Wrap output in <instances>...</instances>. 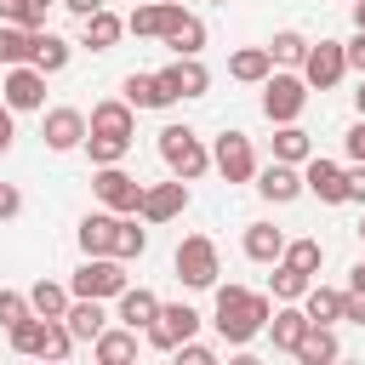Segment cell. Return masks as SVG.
<instances>
[{
    "mask_svg": "<svg viewBox=\"0 0 365 365\" xmlns=\"http://www.w3.org/2000/svg\"><path fill=\"white\" fill-rule=\"evenodd\" d=\"M11 114H17V108H11L6 97H0V125H11Z\"/></svg>",
    "mask_w": 365,
    "mask_h": 365,
    "instance_id": "53",
    "label": "cell"
},
{
    "mask_svg": "<svg viewBox=\"0 0 365 365\" xmlns=\"http://www.w3.org/2000/svg\"><path fill=\"white\" fill-rule=\"evenodd\" d=\"M68 354H74V331H68V319H46V342H40L34 359H68Z\"/></svg>",
    "mask_w": 365,
    "mask_h": 365,
    "instance_id": "39",
    "label": "cell"
},
{
    "mask_svg": "<svg viewBox=\"0 0 365 365\" xmlns=\"http://www.w3.org/2000/svg\"><path fill=\"white\" fill-rule=\"evenodd\" d=\"M114 222H120V211H91V217H80V251L86 257H114Z\"/></svg>",
    "mask_w": 365,
    "mask_h": 365,
    "instance_id": "18",
    "label": "cell"
},
{
    "mask_svg": "<svg viewBox=\"0 0 365 365\" xmlns=\"http://www.w3.org/2000/svg\"><path fill=\"white\" fill-rule=\"evenodd\" d=\"M308 154H314V137H308L297 120H285V125L274 131V160H291V165H302Z\"/></svg>",
    "mask_w": 365,
    "mask_h": 365,
    "instance_id": "31",
    "label": "cell"
},
{
    "mask_svg": "<svg viewBox=\"0 0 365 365\" xmlns=\"http://www.w3.org/2000/svg\"><path fill=\"white\" fill-rule=\"evenodd\" d=\"M257 194H262L268 205H291L297 194H308L302 165H291V160H268V165H257Z\"/></svg>",
    "mask_w": 365,
    "mask_h": 365,
    "instance_id": "11",
    "label": "cell"
},
{
    "mask_svg": "<svg viewBox=\"0 0 365 365\" xmlns=\"http://www.w3.org/2000/svg\"><path fill=\"white\" fill-rule=\"evenodd\" d=\"M245 257L251 262H279L285 257V234L274 222H245Z\"/></svg>",
    "mask_w": 365,
    "mask_h": 365,
    "instance_id": "25",
    "label": "cell"
},
{
    "mask_svg": "<svg viewBox=\"0 0 365 365\" xmlns=\"http://www.w3.org/2000/svg\"><path fill=\"white\" fill-rule=\"evenodd\" d=\"M23 17V0H0V23H17Z\"/></svg>",
    "mask_w": 365,
    "mask_h": 365,
    "instance_id": "49",
    "label": "cell"
},
{
    "mask_svg": "<svg viewBox=\"0 0 365 365\" xmlns=\"http://www.w3.org/2000/svg\"><path fill=\"white\" fill-rule=\"evenodd\" d=\"M17 211H23V194H17L11 182H0V222H11Z\"/></svg>",
    "mask_w": 365,
    "mask_h": 365,
    "instance_id": "44",
    "label": "cell"
},
{
    "mask_svg": "<svg viewBox=\"0 0 365 365\" xmlns=\"http://www.w3.org/2000/svg\"><path fill=\"white\" fill-rule=\"evenodd\" d=\"M302 182H308V194H314L319 205H342V200H348V165H336V160H325V154H308V160H302Z\"/></svg>",
    "mask_w": 365,
    "mask_h": 365,
    "instance_id": "9",
    "label": "cell"
},
{
    "mask_svg": "<svg viewBox=\"0 0 365 365\" xmlns=\"http://www.w3.org/2000/svg\"><path fill=\"white\" fill-rule=\"evenodd\" d=\"M131 6H137V0H131Z\"/></svg>",
    "mask_w": 365,
    "mask_h": 365,
    "instance_id": "57",
    "label": "cell"
},
{
    "mask_svg": "<svg viewBox=\"0 0 365 365\" xmlns=\"http://www.w3.org/2000/svg\"><path fill=\"white\" fill-rule=\"evenodd\" d=\"M348 291H365V257L354 262V274H348Z\"/></svg>",
    "mask_w": 365,
    "mask_h": 365,
    "instance_id": "50",
    "label": "cell"
},
{
    "mask_svg": "<svg viewBox=\"0 0 365 365\" xmlns=\"http://www.w3.org/2000/svg\"><path fill=\"white\" fill-rule=\"evenodd\" d=\"M120 34H125V17L120 11H91V17H80V46L86 51H114L120 46Z\"/></svg>",
    "mask_w": 365,
    "mask_h": 365,
    "instance_id": "16",
    "label": "cell"
},
{
    "mask_svg": "<svg viewBox=\"0 0 365 365\" xmlns=\"http://www.w3.org/2000/svg\"><path fill=\"white\" fill-rule=\"evenodd\" d=\"M354 108H359V120H365V74H359V91H354Z\"/></svg>",
    "mask_w": 365,
    "mask_h": 365,
    "instance_id": "51",
    "label": "cell"
},
{
    "mask_svg": "<svg viewBox=\"0 0 365 365\" xmlns=\"http://www.w3.org/2000/svg\"><path fill=\"white\" fill-rule=\"evenodd\" d=\"M359 240H365V217H359Z\"/></svg>",
    "mask_w": 365,
    "mask_h": 365,
    "instance_id": "55",
    "label": "cell"
},
{
    "mask_svg": "<svg viewBox=\"0 0 365 365\" xmlns=\"http://www.w3.org/2000/svg\"><path fill=\"white\" fill-rule=\"evenodd\" d=\"M6 336H11V354H29V359H34V354H40V342H46V319H40V314H29V319H17Z\"/></svg>",
    "mask_w": 365,
    "mask_h": 365,
    "instance_id": "37",
    "label": "cell"
},
{
    "mask_svg": "<svg viewBox=\"0 0 365 365\" xmlns=\"http://www.w3.org/2000/svg\"><path fill=\"white\" fill-rule=\"evenodd\" d=\"M68 51H74V46H68L63 34L34 29V68H40V74H63V68H68Z\"/></svg>",
    "mask_w": 365,
    "mask_h": 365,
    "instance_id": "26",
    "label": "cell"
},
{
    "mask_svg": "<svg viewBox=\"0 0 365 365\" xmlns=\"http://www.w3.org/2000/svg\"><path fill=\"white\" fill-rule=\"evenodd\" d=\"M354 29H365V0H354Z\"/></svg>",
    "mask_w": 365,
    "mask_h": 365,
    "instance_id": "52",
    "label": "cell"
},
{
    "mask_svg": "<svg viewBox=\"0 0 365 365\" xmlns=\"http://www.w3.org/2000/svg\"><path fill=\"white\" fill-rule=\"evenodd\" d=\"M342 348H336V336H331V325H308V336L297 342V354L291 359H302V365H331Z\"/></svg>",
    "mask_w": 365,
    "mask_h": 365,
    "instance_id": "30",
    "label": "cell"
},
{
    "mask_svg": "<svg viewBox=\"0 0 365 365\" xmlns=\"http://www.w3.org/2000/svg\"><path fill=\"white\" fill-rule=\"evenodd\" d=\"M143 251H148V228H137V211H131V217L114 222V257L131 262V257H143Z\"/></svg>",
    "mask_w": 365,
    "mask_h": 365,
    "instance_id": "35",
    "label": "cell"
},
{
    "mask_svg": "<svg viewBox=\"0 0 365 365\" xmlns=\"http://www.w3.org/2000/svg\"><path fill=\"white\" fill-rule=\"evenodd\" d=\"M268 285H274V297H279V302H302V297H308V285H314V274H302V268H291V262H274Z\"/></svg>",
    "mask_w": 365,
    "mask_h": 365,
    "instance_id": "34",
    "label": "cell"
},
{
    "mask_svg": "<svg viewBox=\"0 0 365 365\" xmlns=\"http://www.w3.org/2000/svg\"><path fill=\"white\" fill-rule=\"evenodd\" d=\"M348 200H354V205H365V160H354V165H348Z\"/></svg>",
    "mask_w": 365,
    "mask_h": 365,
    "instance_id": "45",
    "label": "cell"
},
{
    "mask_svg": "<svg viewBox=\"0 0 365 365\" xmlns=\"http://www.w3.org/2000/svg\"><path fill=\"white\" fill-rule=\"evenodd\" d=\"M171 17H177V0H137L131 17H125V29H131L137 40H160V34L171 29Z\"/></svg>",
    "mask_w": 365,
    "mask_h": 365,
    "instance_id": "15",
    "label": "cell"
},
{
    "mask_svg": "<svg viewBox=\"0 0 365 365\" xmlns=\"http://www.w3.org/2000/svg\"><path fill=\"white\" fill-rule=\"evenodd\" d=\"M228 74H234L240 86H262V80L274 74V57H268V46H240V51L228 57Z\"/></svg>",
    "mask_w": 365,
    "mask_h": 365,
    "instance_id": "23",
    "label": "cell"
},
{
    "mask_svg": "<svg viewBox=\"0 0 365 365\" xmlns=\"http://www.w3.org/2000/svg\"><path fill=\"white\" fill-rule=\"evenodd\" d=\"M6 148H11V125H0V154H6Z\"/></svg>",
    "mask_w": 365,
    "mask_h": 365,
    "instance_id": "54",
    "label": "cell"
},
{
    "mask_svg": "<svg viewBox=\"0 0 365 365\" xmlns=\"http://www.w3.org/2000/svg\"><path fill=\"white\" fill-rule=\"evenodd\" d=\"M177 354H182V365H211V359H217V348H211V342H194V336L177 342Z\"/></svg>",
    "mask_w": 365,
    "mask_h": 365,
    "instance_id": "42",
    "label": "cell"
},
{
    "mask_svg": "<svg viewBox=\"0 0 365 365\" xmlns=\"http://www.w3.org/2000/svg\"><path fill=\"white\" fill-rule=\"evenodd\" d=\"M194 331H200V314H194L188 302H160V319L143 325L148 348H160V354H177V342H188Z\"/></svg>",
    "mask_w": 365,
    "mask_h": 365,
    "instance_id": "6",
    "label": "cell"
},
{
    "mask_svg": "<svg viewBox=\"0 0 365 365\" xmlns=\"http://www.w3.org/2000/svg\"><path fill=\"white\" fill-rule=\"evenodd\" d=\"M211 165H217L228 182H251V177H257V148H251V137H245V131H222V137L211 143Z\"/></svg>",
    "mask_w": 365,
    "mask_h": 365,
    "instance_id": "7",
    "label": "cell"
},
{
    "mask_svg": "<svg viewBox=\"0 0 365 365\" xmlns=\"http://www.w3.org/2000/svg\"><path fill=\"white\" fill-rule=\"evenodd\" d=\"M160 40H165V46L177 51V57H200V51H205V23H200L194 11H182V6H177V17H171V29H165Z\"/></svg>",
    "mask_w": 365,
    "mask_h": 365,
    "instance_id": "21",
    "label": "cell"
},
{
    "mask_svg": "<svg viewBox=\"0 0 365 365\" xmlns=\"http://www.w3.org/2000/svg\"><path fill=\"white\" fill-rule=\"evenodd\" d=\"M120 97H125L131 108H171V97L160 91V74H125Z\"/></svg>",
    "mask_w": 365,
    "mask_h": 365,
    "instance_id": "29",
    "label": "cell"
},
{
    "mask_svg": "<svg viewBox=\"0 0 365 365\" xmlns=\"http://www.w3.org/2000/svg\"><path fill=\"white\" fill-rule=\"evenodd\" d=\"M0 63H34V29L23 23H0Z\"/></svg>",
    "mask_w": 365,
    "mask_h": 365,
    "instance_id": "32",
    "label": "cell"
},
{
    "mask_svg": "<svg viewBox=\"0 0 365 365\" xmlns=\"http://www.w3.org/2000/svg\"><path fill=\"white\" fill-rule=\"evenodd\" d=\"M171 268H177V279H182L188 291H211V285H217V274H222V257H217V240H211V234H188V240L177 245V257H171Z\"/></svg>",
    "mask_w": 365,
    "mask_h": 365,
    "instance_id": "3",
    "label": "cell"
},
{
    "mask_svg": "<svg viewBox=\"0 0 365 365\" xmlns=\"http://www.w3.org/2000/svg\"><path fill=\"white\" fill-rule=\"evenodd\" d=\"M160 160H165L171 177H182V182H200V177L211 171V148H205L188 125H165V131H160Z\"/></svg>",
    "mask_w": 365,
    "mask_h": 365,
    "instance_id": "2",
    "label": "cell"
},
{
    "mask_svg": "<svg viewBox=\"0 0 365 365\" xmlns=\"http://www.w3.org/2000/svg\"><path fill=\"white\" fill-rule=\"evenodd\" d=\"M63 6H68V11H74V17H91V11H103V6H108V0H63Z\"/></svg>",
    "mask_w": 365,
    "mask_h": 365,
    "instance_id": "48",
    "label": "cell"
},
{
    "mask_svg": "<svg viewBox=\"0 0 365 365\" xmlns=\"http://www.w3.org/2000/svg\"><path fill=\"white\" fill-rule=\"evenodd\" d=\"M342 319L365 325V291H348V302H342Z\"/></svg>",
    "mask_w": 365,
    "mask_h": 365,
    "instance_id": "47",
    "label": "cell"
},
{
    "mask_svg": "<svg viewBox=\"0 0 365 365\" xmlns=\"http://www.w3.org/2000/svg\"><path fill=\"white\" fill-rule=\"evenodd\" d=\"M342 51H348V68L365 74V29H354V40H342Z\"/></svg>",
    "mask_w": 365,
    "mask_h": 365,
    "instance_id": "43",
    "label": "cell"
},
{
    "mask_svg": "<svg viewBox=\"0 0 365 365\" xmlns=\"http://www.w3.org/2000/svg\"><path fill=\"white\" fill-rule=\"evenodd\" d=\"M308 34H297V29H279L274 40H268V57L279 63V68H302V57H308Z\"/></svg>",
    "mask_w": 365,
    "mask_h": 365,
    "instance_id": "33",
    "label": "cell"
},
{
    "mask_svg": "<svg viewBox=\"0 0 365 365\" xmlns=\"http://www.w3.org/2000/svg\"><path fill=\"white\" fill-rule=\"evenodd\" d=\"M308 308H297V302H285V308H274V319H268V336H274V348L279 354H297V342L308 336Z\"/></svg>",
    "mask_w": 365,
    "mask_h": 365,
    "instance_id": "20",
    "label": "cell"
},
{
    "mask_svg": "<svg viewBox=\"0 0 365 365\" xmlns=\"http://www.w3.org/2000/svg\"><path fill=\"white\" fill-rule=\"evenodd\" d=\"M34 314V302H29V291H0V325L11 331L17 319H29Z\"/></svg>",
    "mask_w": 365,
    "mask_h": 365,
    "instance_id": "41",
    "label": "cell"
},
{
    "mask_svg": "<svg viewBox=\"0 0 365 365\" xmlns=\"http://www.w3.org/2000/svg\"><path fill=\"white\" fill-rule=\"evenodd\" d=\"M91 354L103 365H125V359H137V331L131 325H103V336L91 342Z\"/></svg>",
    "mask_w": 365,
    "mask_h": 365,
    "instance_id": "24",
    "label": "cell"
},
{
    "mask_svg": "<svg viewBox=\"0 0 365 365\" xmlns=\"http://www.w3.org/2000/svg\"><path fill=\"white\" fill-rule=\"evenodd\" d=\"M86 131H91V120H86L80 108H46V125H40V137H46V148H51V154L86 148Z\"/></svg>",
    "mask_w": 365,
    "mask_h": 365,
    "instance_id": "13",
    "label": "cell"
},
{
    "mask_svg": "<svg viewBox=\"0 0 365 365\" xmlns=\"http://www.w3.org/2000/svg\"><path fill=\"white\" fill-rule=\"evenodd\" d=\"M308 108V80H302V68L291 74V68H274L268 80H262V114L274 120V125H285V120H297Z\"/></svg>",
    "mask_w": 365,
    "mask_h": 365,
    "instance_id": "4",
    "label": "cell"
},
{
    "mask_svg": "<svg viewBox=\"0 0 365 365\" xmlns=\"http://www.w3.org/2000/svg\"><path fill=\"white\" fill-rule=\"evenodd\" d=\"M63 319H68L74 342H97V336H103V325H108V308H103V297H74Z\"/></svg>",
    "mask_w": 365,
    "mask_h": 365,
    "instance_id": "19",
    "label": "cell"
},
{
    "mask_svg": "<svg viewBox=\"0 0 365 365\" xmlns=\"http://www.w3.org/2000/svg\"><path fill=\"white\" fill-rule=\"evenodd\" d=\"M211 6H228V0H211Z\"/></svg>",
    "mask_w": 365,
    "mask_h": 365,
    "instance_id": "56",
    "label": "cell"
},
{
    "mask_svg": "<svg viewBox=\"0 0 365 365\" xmlns=\"http://www.w3.org/2000/svg\"><path fill=\"white\" fill-rule=\"evenodd\" d=\"M342 148H348V160H365V120H354V125H348Z\"/></svg>",
    "mask_w": 365,
    "mask_h": 365,
    "instance_id": "46",
    "label": "cell"
},
{
    "mask_svg": "<svg viewBox=\"0 0 365 365\" xmlns=\"http://www.w3.org/2000/svg\"><path fill=\"white\" fill-rule=\"evenodd\" d=\"M91 188H97V200H103L108 211H120V217H131V211L143 205V182H137L131 171H120V165H97Z\"/></svg>",
    "mask_w": 365,
    "mask_h": 365,
    "instance_id": "10",
    "label": "cell"
},
{
    "mask_svg": "<svg viewBox=\"0 0 365 365\" xmlns=\"http://www.w3.org/2000/svg\"><path fill=\"white\" fill-rule=\"evenodd\" d=\"M86 154L91 165H120L131 154V137H103V131H86Z\"/></svg>",
    "mask_w": 365,
    "mask_h": 365,
    "instance_id": "36",
    "label": "cell"
},
{
    "mask_svg": "<svg viewBox=\"0 0 365 365\" xmlns=\"http://www.w3.org/2000/svg\"><path fill=\"white\" fill-rule=\"evenodd\" d=\"M91 131H103V137H137V108L125 97H103V103H91Z\"/></svg>",
    "mask_w": 365,
    "mask_h": 365,
    "instance_id": "17",
    "label": "cell"
},
{
    "mask_svg": "<svg viewBox=\"0 0 365 365\" xmlns=\"http://www.w3.org/2000/svg\"><path fill=\"white\" fill-rule=\"evenodd\" d=\"M0 97H6L17 114H29V108H46V74H40L34 63H11V68H6V86H0Z\"/></svg>",
    "mask_w": 365,
    "mask_h": 365,
    "instance_id": "12",
    "label": "cell"
},
{
    "mask_svg": "<svg viewBox=\"0 0 365 365\" xmlns=\"http://www.w3.org/2000/svg\"><path fill=\"white\" fill-rule=\"evenodd\" d=\"M279 262H291V268H302V274H319L325 245H319V240H285V257H279Z\"/></svg>",
    "mask_w": 365,
    "mask_h": 365,
    "instance_id": "38",
    "label": "cell"
},
{
    "mask_svg": "<svg viewBox=\"0 0 365 365\" xmlns=\"http://www.w3.org/2000/svg\"><path fill=\"white\" fill-rule=\"evenodd\" d=\"M114 302H120V325H131V331H143V325L160 319V297H154L148 285H125Z\"/></svg>",
    "mask_w": 365,
    "mask_h": 365,
    "instance_id": "22",
    "label": "cell"
},
{
    "mask_svg": "<svg viewBox=\"0 0 365 365\" xmlns=\"http://www.w3.org/2000/svg\"><path fill=\"white\" fill-rule=\"evenodd\" d=\"M177 80H182V97H205V86H211V68H205L200 57H177Z\"/></svg>",
    "mask_w": 365,
    "mask_h": 365,
    "instance_id": "40",
    "label": "cell"
},
{
    "mask_svg": "<svg viewBox=\"0 0 365 365\" xmlns=\"http://www.w3.org/2000/svg\"><path fill=\"white\" fill-rule=\"evenodd\" d=\"M342 302H348V291H336V285H308V297H302V308H308L314 325H336Z\"/></svg>",
    "mask_w": 365,
    "mask_h": 365,
    "instance_id": "28",
    "label": "cell"
},
{
    "mask_svg": "<svg viewBox=\"0 0 365 365\" xmlns=\"http://www.w3.org/2000/svg\"><path fill=\"white\" fill-rule=\"evenodd\" d=\"M182 205H188V182H182V177H171V182L143 188L137 217H143V222H171V217H182Z\"/></svg>",
    "mask_w": 365,
    "mask_h": 365,
    "instance_id": "14",
    "label": "cell"
},
{
    "mask_svg": "<svg viewBox=\"0 0 365 365\" xmlns=\"http://www.w3.org/2000/svg\"><path fill=\"white\" fill-rule=\"evenodd\" d=\"M125 285H131V279H125V262H120V257H86V262L74 268V279H68L74 297H103V302L120 297Z\"/></svg>",
    "mask_w": 365,
    "mask_h": 365,
    "instance_id": "5",
    "label": "cell"
},
{
    "mask_svg": "<svg viewBox=\"0 0 365 365\" xmlns=\"http://www.w3.org/2000/svg\"><path fill=\"white\" fill-rule=\"evenodd\" d=\"M29 302H34V314H40V319H63V314H68V302H74V291H68V285H57V279H34V285H29Z\"/></svg>",
    "mask_w": 365,
    "mask_h": 365,
    "instance_id": "27",
    "label": "cell"
},
{
    "mask_svg": "<svg viewBox=\"0 0 365 365\" xmlns=\"http://www.w3.org/2000/svg\"><path fill=\"white\" fill-rule=\"evenodd\" d=\"M342 74H348V51H342V40H319V46H308V57H302V80H308V91H331Z\"/></svg>",
    "mask_w": 365,
    "mask_h": 365,
    "instance_id": "8",
    "label": "cell"
},
{
    "mask_svg": "<svg viewBox=\"0 0 365 365\" xmlns=\"http://www.w3.org/2000/svg\"><path fill=\"white\" fill-rule=\"evenodd\" d=\"M274 319V302L262 291H245V285H217V308H211V325L228 348H245L257 331H268Z\"/></svg>",
    "mask_w": 365,
    "mask_h": 365,
    "instance_id": "1",
    "label": "cell"
}]
</instances>
